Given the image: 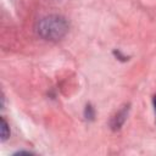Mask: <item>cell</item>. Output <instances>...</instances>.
Segmentation results:
<instances>
[{
	"mask_svg": "<svg viewBox=\"0 0 156 156\" xmlns=\"http://www.w3.org/2000/svg\"><path fill=\"white\" fill-rule=\"evenodd\" d=\"M152 101H154V107H155V111H156V95L154 96V99H152Z\"/></svg>",
	"mask_w": 156,
	"mask_h": 156,
	"instance_id": "3957f363",
	"label": "cell"
},
{
	"mask_svg": "<svg viewBox=\"0 0 156 156\" xmlns=\"http://www.w3.org/2000/svg\"><path fill=\"white\" fill-rule=\"evenodd\" d=\"M0 129H1V140H6L10 135V130H9V127H7V123L4 118H1V126H0Z\"/></svg>",
	"mask_w": 156,
	"mask_h": 156,
	"instance_id": "7a4b0ae2",
	"label": "cell"
},
{
	"mask_svg": "<svg viewBox=\"0 0 156 156\" xmlns=\"http://www.w3.org/2000/svg\"><path fill=\"white\" fill-rule=\"evenodd\" d=\"M38 30L41 37L56 40L62 38L67 32V22L60 16H49L40 21Z\"/></svg>",
	"mask_w": 156,
	"mask_h": 156,
	"instance_id": "6da1fadb",
	"label": "cell"
}]
</instances>
